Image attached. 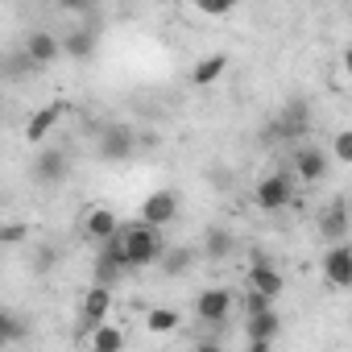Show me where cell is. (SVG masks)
Returning <instances> with one entry per match:
<instances>
[{
	"instance_id": "obj_1",
	"label": "cell",
	"mask_w": 352,
	"mask_h": 352,
	"mask_svg": "<svg viewBox=\"0 0 352 352\" xmlns=\"http://www.w3.org/2000/svg\"><path fill=\"white\" fill-rule=\"evenodd\" d=\"M120 232H124V249H129V265H133V274H137V270H149V265L162 261V253H166V236H162L157 224H145V220L137 216V220H124Z\"/></svg>"
},
{
	"instance_id": "obj_2",
	"label": "cell",
	"mask_w": 352,
	"mask_h": 352,
	"mask_svg": "<svg viewBox=\"0 0 352 352\" xmlns=\"http://www.w3.org/2000/svg\"><path fill=\"white\" fill-rule=\"evenodd\" d=\"M294 191H298V179L294 170H274V174H261L257 187H253V204L261 212H286L294 204Z\"/></svg>"
},
{
	"instance_id": "obj_3",
	"label": "cell",
	"mask_w": 352,
	"mask_h": 352,
	"mask_svg": "<svg viewBox=\"0 0 352 352\" xmlns=\"http://www.w3.org/2000/svg\"><path fill=\"white\" fill-rule=\"evenodd\" d=\"M311 133V104L307 100H290L274 120H270V129L261 133L265 141H286V145H298L302 137Z\"/></svg>"
},
{
	"instance_id": "obj_4",
	"label": "cell",
	"mask_w": 352,
	"mask_h": 352,
	"mask_svg": "<svg viewBox=\"0 0 352 352\" xmlns=\"http://www.w3.org/2000/svg\"><path fill=\"white\" fill-rule=\"evenodd\" d=\"M137 153V129L124 120H108L96 137V157L100 162H124Z\"/></svg>"
},
{
	"instance_id": "obj_5",
	"label": "cell",
	"mask_w": 352,
	"mask_h": 352,
	"mask_svg": "<svg viewBox=\"0 0 352 352\" xmlns=\"http://www.w3.org/2000/svg\"><path fill=\"white\" fill-rule=\"evenodd\" d=\"M236 302H241V298H236V290H232V286H208V290H199V294H195V307H191V311H195V319H199V323L220 327V323L236 311Z\"/></svg>"
},
{
	"instance_id": "obj_6",
	"label": "cell",
	"mask_w": 352,
	"mask_h": 352,
	"mask_svg": "<svg viewBox=\"0 0 352 352\" xmlns=\"http://www.w3.org/2000/svg\"><path fill=\"white\" fill-rule=\"evenodd\" d=\"M327 157H331V153H323L319 145H307V141L290 145V170H294V179L307 183V187L323 183V179H327Z\"/></svg>"
},
{
	"instance_id": "obj_7",
	"label": "cell",
	"mask_w": 352,
	"mask_h": 352,
	"mask_svg": "<svg viewBox=\"0 0 352 352\" xmlns=\"http://www.w3.org/2000/svg\"><path fill=\"white\" fill-rule=\"evenodd\" d=\"M315 232H319L323 245H340V241H348V232H352V212H348V204H344V199L323 204L319 216H315Z\"/></svg>"
},
{
	"instance_id": "obj_8",
	"label": "cell",
	"mask_w": 352,
	"mask_h": 352,
	"mask_svg": "<svg viewBox=\"0 0 352 352\" xmlns=\"http://www.w3.org/2000/svg\"><path fill=\"white\" fill-rule=\"evenodd\" d=\"M179 208H183V199H179V191L174 187H157L153 195H145V204H141V220L145 224H157V228H170L174 220H179Z\"/></svg>"
},
{
	"instance_id": "obj_9",
	"label": "cell",
	"mask_w": 352,
	"mask_h": 352,
	"mask_svg": "<svg viewBox=\"0 0 352 352\" xmlns=\"http://www.w3.org/2000/svg\"><path fill=\"white\" fill-rule=\"evenodd\" d=\"M67 174H71V153H67V149H58V145H42V149L34 153V179H38L42 187L63 183Z\"/></svg>"
},
{
	"instance_id": "obj_10",
	"label": "cell",
	"mask_w": 352,
	"mask_h": 352,
	"mask_svg": "<svg viewBox=\"0 0 352 352\" xmlns=\"http://www.w3.org/2000/svg\"><path fill=\"white\" fill-rule=\"evenodd\" d=\"M323 278L331 290H352V245L340 241V245H327L323 253Z\"/></svg>"
},
{
	"instance_id": "obj_11",
	"label": "cell",
	"mask_w": 352,
	"mask_h": 352,
	"mask_svg": "<svg viewBox=\"0 0 352 352\" xmlns=\"http://www.w3.org/2000/svg\"><path fill=\"white\" fill-rule=\"evenodd\" d=\"M112 286H100V282H91L87 286V294H83V302H79V323L83 327H100L108 315H112Z\"/></svg>"
},
{
	"instance_id": "obj_12",
	"label": "cell",
	"mask_w": 352,
	"mask_h": 352,
	"mask_svg": "<svg viewBox=\"0 0 352 352\" xmlns=\"http://www.w3.org/2000/svg\"><path fill=\"white\" fill-rule=\"evenodd\" d=\"M67 112H71V108H67L63 100H54V104L30 112V120H25V141H30V145H46V137L54 133V124H58Z\"/></svg>"
},
{
	"instance_id": "obj_13",
	"label": "cell",
	"mask_w": 352,
	"mask_h": 352,
	"mask_svg": "<svg viewBox=\"0 0 352 352\" xmlns=\"http://www.w3.org/2000/svg\"><path fill=\"white\" fill-rule=\"evenodd\" d=\"M120 216L108 208V204H96V208H87L83 212V236L91 241V245H100V241H108L112 232H120Z\"/></svg>"
},
{
	"instance_id": "obj_14",
	"label": "cell",
	"mask_w": 352,
	"mask_h": 352,
	"mask_svg": "<svg viewBox=\"0 0 352 352\" xmlns=\"http://www.w3.org/2000/svg\"><path fill=\"white\" fill-rule=\"evenodd\" d=\"M199 253H204L208 261H228V257H236V232L224 228V224H208V228H204V241H199Z\"/></svg>"
},
{
	"instance_id": "obj_15",
	"label": "cell",
	"mask_w": 352,
	"mask_h": 352,
	"mask_svg": "<svg viewBox=\"0 0 352 352\" xmlns=\"http://www.w3.org/2000/svg\"><path fill=\"white\" fill-rule=\"evenodd\" d=\"M96 50H100V34H96L91 25H75V30L63 34V58H71V63H87Z\"/></svg>"
},
{
	"instance_id": "obj_16",
	"label": "cell",
	"mask_w": 352,
	"mask_h": 352,
	"mask_svg": "<svg viewBox=\"0 0 352 352\" xmlns=\"http://www.w3.org/2000/svg\"><path fill=\"white\" fill-rule=\"evenodd\" d=\"M245 286H257L261 294H270V298H278L282 294V274H278V265L265 257V253H253V265H249V278H245Z\"/></svg>"
},
{
	"instance_id": "obj_17",
	"label": "cell",
	"mask_w": 352,
	"mask_h": 352,
	"mask_svg": "<svg viewBox=\"0 0 352 352\" xmlns=\"http://www.w3.org/2000/svg\"><path fill=\"white\" fill-rule=\"evenodd\" d=\"M25 58H30L34 67H50V63H58V58H63V38H54L50 30L30 34V38H25Z\"/></svg>"
},
{
	"instance_id": "obj_18",
	"label": "cell",
	"mask_w": 352,
	"mask_h": 352,
	"mask_svg": "<svg viewBox=\"0 0 352 352\" xmlns=\"http://www.w3.org/2000/svg\"><path fill=\"white\" fill-rule=\"evenodd\" d=\"M195 261H199V249H191V245H174V249L162 253L157 270H162L166 278H187V274L195 270Z\"/></svg>"
},
{
	"instance_id": "obj_19",
	"label": "cell",
	"mask_w": 352,
	"mask_h": 352,
	"mask_svg": "<svg viewBox=\"0 0 352 352\" xmlns=\"http://www.w3.org/2000/svg\"><path fill=\"white\" fill-rule=\"evenodd\" d=\"M224 71H228V54H208V58H199L195 67H191V83L195 87H212V83H220L224 79Z\"/></svg>"
},
{
	"instance_id": "obj_20",
	"label": "cell",
	"mask_w": 352,
	"mask_h": 352,
	"mask_svg": "<svg viewBox=\"0 0 352 352\" xmlns=\"http://www.w3.org/2000/svg\"><path fill=\"white\" fill-rule=\"evenodd\" d=\"M245 336H249V340H278V336H282V315H278L274 307L249 315V319H245Z\"/></svg>"
},
{
	"instance_id": "obj_21",
	"label": "cell",
	"mask_w": 352,
	"mask_h": 352,
	"mask_svg": "<svg viewBox=\"0 0 352 352\" xmlns=\"http://www.w3.org/2000/svg\"><path fill=\"white\" fill-rule=\"evenodd\" d=\"M87 344L96 348V352H120L124 344H129V336H124V327H116V323H100V327H91V336H87Z\"/></svg>"
},
{
	"instance_id": "obj_22",
	"label": "cell",
	"mask_w": 352,
	"mask_h": 352,
	"mask_svg": "<svg viewBox=\"0 0 352 352\" xmlns=\"http://www.w3.org/2000/svg\"><path fill=\"white\" fill-rule=\"evenodd\" d=\"M145 327L153 336H174L183 327V311H174V307H149L145 311Z\"/></svg>"
},
{
	"instance_id": "obj_23",
	"label": "cell",
	"mask_w": 352,
	"mask_h": 352,
	"mask_svg": "<svg viewBox=\"0 0 352 352\" xmlns=\"http://www.w3.org/2000/svg\"><path fill=\"white\" fill-rule=\"evenodd\" d=\"M274 307V298L270 294H261L257 286H245V294H241V311H245V319L249 315H257V311H270Z\"/></svg>"
},
{
	"instance_id": "obj_24",
	"label": "cell",
	"mask_w": 352,
	"mask_h": 352,
	"mask_svg": "<svg viewBox=\"0 0 352 352\" xmlns=\"http://www.w3.org/2000/svg\"><path fill=\"white\" fill-rule=\"evenodd\" d=\"M187 5L195 13H204V17H224V13H232L241 5V0H187Z\"/></svg>"
},
{
	"instance_id": "obj_25",
	"label": "cell",
	"mask_w": 352,
	"mask_h": 352,
	"mask_svg": "<svg viewBox=\"0 0 352 352\" xmlns=\"http://www.w3.org/2000/svg\"><path fill=\"white\" fill-rule=\"evenodd\" d=\"M21 340H25V327H21V319L5 315V319H0V348H13V344H21Z\"/></svg>"
},
{
	"instance_id": "obj_26",
	"label": "cell",
	"mask_w": 352,
	"mask_h": 352,
	"mask_svg": "<svg viewBox=\"0 0 352 352\" xmlns=\"http://www.w3.org/2000/svg\"><path fill=\"white\" fill-rule=\"evenodd\" d=\"M331 157H336L340 166H352V129H340V133L331 137Z\"/></svg>"
},
{
	"instance_id": "obj_27",
	"label": "cell",
	"mask_w": 352,
	"mask_h": 352,
	"mask_svg": "<svg viewBox=\"0 0 352 352\" xmlns=\"http://www.w3.org/2000/svg\"><path fill=\"white\" fill-rule=\"evenodd\" d=\"M58 5H63L67 13H87V9L96 5V0H58Z\"/></svg>"
},
{
	"instance_id": "obj_28",
	"label": "cell",
	"mask_w": 352,
	"mask_h": 352,
	"mask_svg": "<svg viewBox=\"0 0 352 352\" xmlns=\"http://www.w3.org/2000/svg\"><path fill=\"white\" fill-rule=\"evenodd\" d=\"M21 236H25V228H21V224H9L5 232H0V241H5V245H17Z\"/></svg>"
},
{
	"instance_id": "obj_29",
	"label": "cell",
	"mask_w": 352,
	"mask_h": 352,
	"mask_svg": "<svg viewBox=\"0 0 352 352\" xmlns=\"http://www.w3.org/2000/svg\"><path fill=\"white\" fill-rule=\"evenodd\" d=\"M340 63H344V75H348V79H352V42H348V46H344V54H340Z\"/></svg>"
},
{
	"instance_id": "obj_30",
	"label": "cell",
	"mask_w": 352,
	"mask_h": 352,
	"mask_svg": "<svg viewBox=\"0 0 352 352\" xmlns=\"http://www.w3.org/2000/svg\"><path fill=\"white\" fill-rule=\"evenodd\" d=\"M274 348V340H249V352H270Z\"/></svg>"
}]
</instances>
